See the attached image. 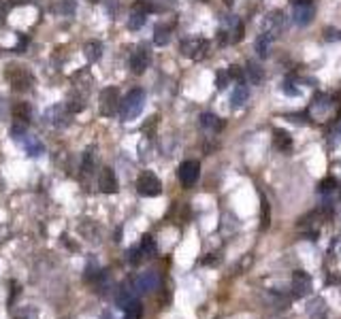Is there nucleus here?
Returning a JSON list of instances; mask_svg holds the SVG:
<instances>
[{"mask_svg":"<svg viewBox=\"0 0 341 319\" xmlns=\"http://www.w3.org/2000/svg\"><path fill=\"white\" fill-rule=\"evenodd\" d=\"M143 106H145V92H143V89H139V87L130 89V92L124 96L122 105H120L122 121H132V119H137L139 115H141V111H143Z\"/></svg>","mask_w":341,"mask_h":319,"instance_id":"f257e3e1","label":"nucleus"},{"mask_svg":"<svg viewBox=\"0 0 341 319\" xmlns=\"http://www.w3.org/2000/svg\"><path fill=\"white\" fill-rule=\"evenodd\" d=\"M122 98H120V89L118 87H105L98 96V108L105 117H113L120 111Z\"/></svg>","mask_w":341,"mask_h":319,"instance_id":"f03ea898","label":"nucleus"},{"mask_svg":"<svg viewBox=\"0 0 341 319\" xmlns=\"http://www.w3.org/2000/svg\"><path fill=\"white\" fill-rule=\"evenodd\" d=\"M137 191L145 198H154V196H158L160 191H162V183H160V179L154 175V172L143 170L137 179Z\"/></svg>","mask_w":341,"mask_h":319,"instance_id":"7ed1b4c3","label":"nucleus"},{"mask_svg":"<svg viewBox=\"0 0 341 319\" xmlns=\"http://www.w3.org/2000/svg\"><path fill=\"white\" fill-rule=\"evenodd\" d=\"M130 285H132V290L137 292V296L139 293H150L154 290H158L160 277H158L156 270H147V272H141L137 279H132Z\"/></svg>","mask_w":341,"mask_h":319,"instance_id":"20e7f679","label":"nucleus"},{"mask_svg":"<svg viewBox=\"0 0 341 319\" xmlns=\"http://www.w3.org/2000/svg\"><path fill=\"white\" fill-rule=\"evenodd\" d=\"M198 175H201V164H198L196 160H186L177 170L179 183H182L184 187H192V185L198 181Z\"/></svg>","mask_w":341,"mask_h":319,"instance_id":"39448f33","label":"nucleus"},{"mask_svg":"<svg viewBox=\"0 0 341 319\" xmlns=\"http://www.w3.org/2000/svg\"><path fill=\"white\" fill-rule=\"evenodd\" d=\"M209 51V43L205 38H188L182 43V53L190 60H203Z\"/></svg>","mask_w":341,"mask_h":319,"instance_id":"423d86ee","label":"nucleus"},{"mask_svg":"<svg viewBox=\"0 0 341 319\" xmlns=\"http://www.w3.org/2000/svg\"><path fill=\"white\" fill-rule=\"evenodd\" d=\"M6 79L11 81V85L15 92H22V89H28L32 85V77L24 66H9V70H6Z\"/></svg>","mask_w":341,"mask_h":319,"instance_id":"0eeeda50","label":"nucleus"},{"mask_svg":"<svg viewBox=\"0 0 341 319\" xmlns=\"http://www.w3.org/2000/svg\"><path fill=\"white\" fill-rule=\"evenodd\" d=\"M152 11V6L147 4V0H139V2L132 4L130 17H128V28L130 30H141L147 22V13Z\"/></svg>","mask_w":341,"mask_h":319,"instance_id":"6e6552de","label":"nucleus"},{"mask_svg":"<svg viewBox=\"0 0 341 319\" xmlns=\"http://www.w3.org/2000/svg\"><path fill=\"white\" fill-rule=\"evenodd\" d=\"M152 62V53H150V47H145V45H139L137 49L132 51L130 55V68L134 75H143L147 66H150Z\"/></svg>","mask_w":341,"mask_h":319,"instance_id":"1a4fd4ad","label":"nucleus"},{"mask_svg":"<svg viewBox=\"0 0 341 319\" xmlns=\"http://www.w3.org/2000/svg\"><path fill=\"white\" fill-rule=\"evenodd\" d=\"M284 17H286L284 13L273 11L271 15L265 19V32H267V34H271L273 38H278L281 32L286 30V19H284Z\"/></svg>","mask_w":341,"mask_h":319,"instance_id":"9d476101","label":"nucleus"},{"mask_svg":"<svg viewBox=\"0 0 341 319\" xmlns=\"http://www.w3.org/2000/svg\"><path fill=\"white\" fill-rule=\"evenodd\" d=\"M292 290L297 298H305L311 292V277L305 270H297L292 277Z\"/></svg>","mask_w":341,"mask_h":319,"instance_id":"9b49d317","label":"nucleus"},{"mask_svg":"<svg viewBox=\"0 0 341 319\" xmlns=\"http://www.w3.org/2000/svg\"><path fill=\"white\" fill-rule=\"evenodd\" d=\"M98 187H100L102 194H115V191L120 189V187H118V179H115L113 168H102V170H100Z\"/></svg>","mask_w":341,"mask_h":319,"instance_id":"f8f14e48","label":"nucleus"},{"mask_svg":"<svg viewBox=\"0 0 341 319\" xmlns=\"http://www.w3.org/2000/svg\"><path fill=\"white\" fill-rule=\"evenodd\" d=\"M313 15H316V11L311 4H297L292 11V19L297 26H310L313 22Z\"/></svg>","mask_w":341,"mask_h":319,"instance_id":"ddd939ff","label":"nucleus"},{"mask_svg":"<svg viewBox=\"0 0 341 319\" xmlns=\"http://www.w3.org/2000/svg\"><path fill=\"white\" fill-rule=\"evenodd\" d=\"M73 81H75V89H77V94L79 96H83L86 98V94L92 89V75H90V70H79V73H75V77H73Z\"/></svg>","mask_w":341,"mask_h":319,"instance_id":"4468645a","label":"nucleus"},{"mask_svg":"<svg viewBox=\"0 0 341 319\" xmlns=\"http://www.w3.org/2000/svg\"><path fill=\"white\" fill-rule=\"evenodd\" d=\"M248 100H249V87L243 81H239V83H237V87L233 89V96H230V106L241 108Z\"/></svg>","mask_w":341,"mask_h":319,"instance_id":"2eb2a0df","label":"nucleus"},{"mask_svg":"<svg viewBox=\"0 0 341 319\" xmlns=\"http://www.w3.org/2000/svg\"><path fill=\"white\" fill-rule=\"evenodd\" d=\"M19 143L24 145V149H26V153H28L30 158H38V156H43V153H45V145L36 136H28V134H26Z\"/></svg>","mask_w":341,"mask_h":319,"instance_id":"dca6fc26","label":"nucleus"},{"mask_svg":"<svg viewBox=\"0 0 341 319\" xmlns=\"http://www.w3.org/2000/svg\"><path fill=\"white\" fill-rule=\"evenodd\" d=\"M68 111H66V106H62V105H58V106H51L49 111H47V119L51 121L54 126L58 128H62V126H66L68 124Z\"/></svg>","mask_w":341,"mask_h":319,"instance_id":"f3484780","label":"nucleus"},{"mask_svg":"<svg viewBox=\"0 0 341 319\" xmlns=\"http://www.w3.org/2000/svg\"><path fill=\"white\" fill-rule=\"evenodd\" d=\"M273 143H275L278 149L288 151L292 147V136L286 130H281V128H275V130H273Z\"/></svg>","mask_w":341,"mask_h":319,"instance_id":"a211bd4d","label":"nucleus"},{"mask_svg":"<svg viewBox=\"0 0 341 319\" xmlns=\"http://www.w3.org/2000/svg\"><path fill=\"white\" fill-rule=\"evenodd\" d=\"M201 126L205 128V130H209V132H220L222 126H224V121L217 117V115H214V113H203L201 115Z\"/></svg>","mask_w":341,"mask_h":319,"instance_id":"6ab92c4d","label":"nucleus"},{"mask_svg":"<svg viewBox=\"0 0 341 319\" xmlns=\"http://www.w3.org/2000/svg\"><path fill=\"white\" fill-rule=\"evenodd\" d=\"M115 300H118V306H120V309H126L128 304L137 300V292L132 290V285H124V287H122V290L118 292V298H115Z\"/></svg>","mask_w":341,"mask_h":319,"instance_id":"aec40b11","label":"nucleus"},{"mask_svg":"<svg viewBox=\"0 0 341 319\" xmlns=\"http://www.w3.org/2000/svg\"><path fill=\"white\" fill-rule=\"evenodd\" d=\"M329 108H331V102H329V98H326L324 94H316V96H313L311 106H310V111H311V113L324 115L326 111H329Z\"/></svg>","mask_w":341,"mask_h":319,"instance_id":"412c9836","label":"nucleus"},{"mask_svg":"<svg viewBox=\"0 0 341 319\" xmlns=\"http://www.w3.org/2000/svg\"><path fill=\"white\" fill-rule=\"evenodd\" d=\"M139 249H141V253H143V258H154V255L158 253L156 240H154L150 234H145L143 239H141V242H139Z\"/></svg>","mask_w":341,"mask_h":319,"instance_id":"4be33fe9","label":"nucleus"},{"mask_svg":"<svg viewBox=\"0 0 341 319\" xmlns=\"http://www.w3.org/2000/svg\"><path fill=\"white\" fill-rule=\"evenodd\" d=\"M324 313H326V304H324V300H322V298L311 300L310 306H307V315H310L311 319H322V317H324Z\"/></svg>","mask_w":341,"mask_h":319,"instance_id":"5701e85b","label":"nucleus"},{"mask_svg":"<svg viewBox=\"0 0 341 319\" xmlns=\"http://www.w3.org/2000/svg\"><path fill=\"white\" fill-rule=\"evenodd\" d=\"M83 53H86V57L90 62H98L100 55H102V45L98 41H90L86 47H83Z\"/></svg>","mask_w":341,"mask_h":319,"instance_id":"b1692460","label":"nucleus"},{"mask_svg":"<svg viewBox=\"0 0 341 319\" xmlns=\"http://www.w3.org/2000/svg\"><path fill=\"white\" fill-rule=\"evenodd\" d=\"M271 41H273V36L267 34V32H262V34L256 38V51H258L260 57H267V55H269V49H271Z\"/></svg>","mask_w":341,"mask_h":319,"instance_id":"393cba45","label":"nucleus"},{"mask_svg":"<svg viewBox=\"0 0 341 319\" xmlns=\"http://www.w3.org/2000/svg\"><path fill=\"white\" fill-rule=\"evenodd\" d=\"M13 117H15L19 124H28V119H30V106H28V102H17V105L13 106Z\"/></svg>","mask_w":341,"mask_h":319,"instance_id":"a878e982","label":"nucleus"},{"mask_svg":"<svg viewBox=\"0 0 341 319\" xmlns=\"http://www.w3.org/2000/svg\"><path fill=\"white\" fill-rule=\"evenodd\" d=\"M246 73L249 77V81L254 83V85H260L262 79H265V73H262V68L258 66L256 62H248V68H246Z\"/></svg>","mask_w":341,"mask_h":319,"instance_id":"bb28decb","label":"nucleus"},{"mask_svg":"<svg viewBox=\"0 0 341 319\" xmlns=\"http://www.w3.org/2000/svg\"><path fill=\"white\" fill-rule=\"evenodd\" d=\"M171 41V26H158L156 30H154V43L156 45H166Z\"/></svg>","mask_w":341,"mask_h":319,"instance_id":"cd10ccee","label":"nucleus"},{"mask_svg":"<svg viewBox=\"0 0 341 319\" xmlns=\"http://www.w3.org/2000/svg\"><path fill=\"white\" fill-rule=\"evenodd\" d=\"M75 9H77L75 0H60V2L54 6V11L58 13V15H73Z\"/></svg>","mask_w":341,"mask_h":319,"instance_id":"c85d7f7f","label":"nucleus"},{"mask_svg":"<svg viewBox=\"0 0 341 319\" xmlns=\"http://www.w3.org/2000/svg\"><path fill=\"white\" fill-rule=\"evenodd\" d=\"M124 313H126V319H141V315H143V304L139 300H134V302L126 306Z\"/></svg>","mask_w":341,"mask_h":319,"instance_id":"c756f323","label":"nucleus"},{"mask_svg":"<svg viewBox=\"0 0 341 319\" xmlns=\"http://www.w3.org/2000/svg\"><path fill=\"white\" fill-rule=\"evenodd\" d=\"M94 164H96V153H94V147H90V149H86V153H83V164H81L83 172H92Z\"/></svg>","mask_w":341,"mask_h":319,"instance_id":"7c9ffc66","label":"nucleus"},{"mask_svg":"<svg viewBox=\"0 0 341 319\" xmlns=\"http://www.w3.org/2000/svg\"><path fill=\"white\" fill-rule=\"evenodd\" d=\"M281 94H286V96H290V98H297V96L301 94V89L297 87V85H294V83L292 81H284V83H281Z\"/></svg>","mask_w":341,"mask_h":319,"instance_id":"2f4dec72","label":"nucleus"},{"mask_svg":"<svg viewBox=\"0 0 341 319\" xmlns=\"http://www.w3.org/2000/svg\"><path fill=\"white\" fill-rule=\"evenodd\" d=\"M324 38L326 41H337V43H341V30H337V28H333V26H329V28H324Z\"/></svg>","mask_w":341,"mask_h":319,"instance_id":"473e14b6","label":"nucleus"},{"mask_svg":"<svg viewBox=\"0 0 341 319\" xmlns=\"http://www.w3.org/2000/svg\"><path fill=\"white\" fill-rule=\"evenodd\" d=\"M66 108H68L70 113H79L81 108H83V96H75V98H70Z\"/></svg>","mask_w":341,"mask_h":319,"instance_id":"72a5a7b5","label":"nucleus"},{"mask_svg":"<svg viewBox=\"0 0 341 319\" xmlns=\"http://www.w3.org/2000/svg\"><path fill=\"white\" fill-rule=\"evenodd\" d=\"M128 260H130V264H139V262L143 260V253H141L139 245H137V247H132L130 251H128Z\"/></svg>","mask_w":341,"mask_h":319,"instance_id":"f704fd0d","label":"nucleus"},{"mask_svg":"<svg viewBox=\"0 0 341 319\" xmlns=\"http://www.w3.org/2000/svg\"><path fill=\"white\" fill-rule=\"evenodd\" d=\"M286 117L290 119V121H294V124H307V119H310V115H307V113H303V115H301V113H288Z\"/></svg>","mask_w":341,"mask_h":319,"instance_id":"c9c22d12","label":"nucleus"},{"mask_svg":"<svg viewBox=\"0 0 341 319\" xmlns=\"http://www.w3.org/2000/svg\"><path fill=\"white\" fill-rule=\"evenodd\" d=\"M337 187V181H335V179H324V181L322 183H320V191H324V194H326V191H333V189H335Z\"/></svg>","mask_w":341,"mask_h":319,"instance_id":"e433bc0d","label":"nucleus"},{"mask_svg":"<svg viewBox=\"0 0 341 319\" xmlns=\"http://www.w3.org/2000/svg\"><path fill=\"white\" fill-rule=\"evenodd\" d=\"M269 202L267 200H262V223H260V228L265 230V228H269Z\"/></svg>","mask_w":341,"mask_h":319,"instance_id":"4c0bfd02","label":"nucleus"},{"mask_svg":"<svg viewBox=\"0 0 341 319\" xmlns=\"http://www.w3.org/2000/svg\"><path fill=\"white\" fill-rule=\"evenodd\" d=\"M228 77H230V79H235L237 83L243 81V73H241L239 66H230V68H228Z\"/></svg>","mask_w":341,"mask_h":319,"instance_id":"58836bf2","label":"nucleus"},{"mask_svg":"<svg viewBox=\"0 0 341 319\" xmlns=\"http://www.w3.org/2000/svg\"><path fill=\"white\" fill-rule=\"evenodd\" d=\"M228 73H224V70H220V73H217V89H224L226 87V83H228Z\"/></svg>","mask_w":341,"mask_h":319,"instance_id":"ea45409f","label":"nucleus"},{"mask_svg":"<svg viewBox=\"0 0 341 319\" xmlns=\"http://www.w3.org/2000/svg\"><path fill=\"white\" fill-rule=\"evenodd\" d=\"M341 143V121H339V126H337V130H333L331 132V145H339Z\"/></svg>","mask_w":341,"mask_h":319,"instance_id":"a19ab883","label":"nucleus"},{"mask_svg":"<svg viewBox=\"0 0 341 319\" xmlns=\"http://www.w3.org/2000/svg\"><path fill=\"white\" fill-rule=\"evenodd\" d=\"M290 2L297 6V4H311V0H290Z\"/></svg>","mask_w":341,"mask_h":319,"instance_id":"79ce46f5","label":"nucleus"},{"mask_svg":"<svg viewBox=\"0 0 341 319\" xmlns=\"http://www.w3.org/2000/svg\"><path fill=\"white\" fill-rule=\"evenodd\" d=\"M4 108H6V105H4V100H2V98H0V119H2V117H4Z\"/></svg>","mask_w":341,"mask_h":319,"instance_id":"37998d69","label":"nucleus"},{"mask_svg":"<svg viewBox=\"0 0 341 319\" xmlns=\"http://www.w3.org/2000/svg\"><path fill=\"white\" fill-rule=\"evenodd\" d=\"M224 2H226V6H233V2H235V0H224Z\"/></svg>","mask_w":341,"mask_h":319,"instance_id":"c03bdc74","label":"nucleus"},{"mask_svg":"<svg viewBox=\"0 0 341 319\" xmlns=\"http://www.w3.org/2000/svg\"><path fill=\"white\" fill-rule=\"evenodd\" d=\"M88 2H96V0H88Z\"/></svg>","mask_w":341,"mask_h":319,"instance_id":"a18cd8bd","label":"nucleus"},{"mask_svg":"<svg viewBox=\"0 0 341 319\" xmlns=\"http://www.w3.org/2000/svg\"><path fill=\"white\" fill-rule=\"evenodd\" d=\"M203 2H205V0H203Z\"/></svg>","mask_w":341,"mask_h":319,"instance_id":"49530a36","label":"nucleus"}]
</instances>
